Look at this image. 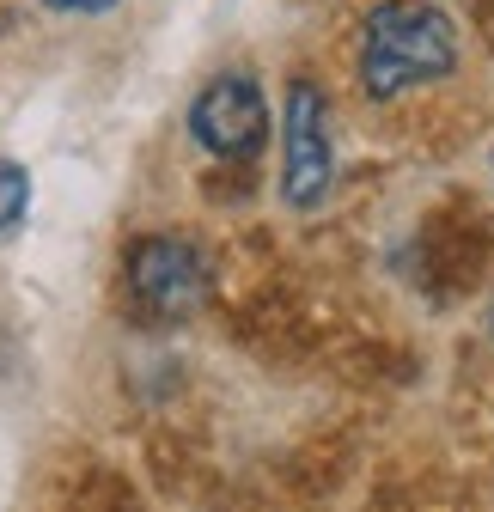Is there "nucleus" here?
I'll use <instances>...</instances> for the list:
<instances>
[{"mask_svg":"<svg viewBox=\"0 0 494 512\" xmlns=\"http://www.w3.org/2000/svg\"><path fill=\"white\" fill-rule=\"evenodd\" d=\"M43 13H68V19H98L110 7H122V0H37Z\"/></svg>","mask_w":494,"mask_h":512,"instance_id":"423d86ee","label":"nucleus"},{"mask_svg":"<svg viewBox=\"0 0 494 512\" xmlns=\"http://www.w3.org/2000/svg\"><path fill=\"white\" fill-rule=\"evenodd\" d=\"M336 189V128L330 98L312 80H287L281 98V196L293 214H312Z\"/></svg>","mask_w":494,"mask_h":512,"instance_id":"f03ea898","label":"nucleus"},{"mask_svg":"<svg viewBox=\"0 0 494 512\" xmlns=\"http://www.w3.org/2000/svg\"><path fill=\"white\" fill-rule=\"evenodd\" d=\"M122 275H129V293L153 311V317H196L208 305V256L190 238H135L129 256H122Z\"/></svg>","mask_w":494,"mask_h":512,"instance_id":"20e7f679","label":"nucleus"},{"mask_svg":"<svg viewBox=\"0 0 494 512\" xmlns=\"http://www.w3.org/2000/svg\"><path fill=\"white\" fill-rule=\"evenodd\" d=\"M31 214V171L19 159H0V238Z\"/></svg>","mask_w":494,"mask_h":512,"instance_id":"39448f33","label":"nucleus"},{"mask_svg":"<svg viewBox=\"0 0 494 512\" xmlns=\"http://www.w3.org/2000/svg\"><path fill=\"white\" fill-rule=\"evenodd\" d=\"M458 25L434 0H379L360 25V86L366 98H403L415 86H434L458 74Z\"/></svg>","mask_w":494,"mask_h":512,"instance_id":"f257e3e1","label":"nucleus"},{"mask_svg":"<svg viewBox=\"0 0 494 512\" xmlns=\"http://www.w3.org/2000/svg\"><path fill=\"white\" fill-rule=\"evenodd\" d=\"M190 141L208 159H257L269 141V98L251 74H214L190 98Z\"/></svg>","mask_w":494,"mask_h":512,"instance_id":"7ed1b4c3","label":"nucleus"}]
</instances>
